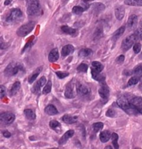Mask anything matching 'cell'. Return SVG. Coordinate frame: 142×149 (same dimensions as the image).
<instances>
[{"label":"cell","mask_w":142,"mask_h":149,"mask_svg":"<svg viewBox=\"0 0 142 149\" xmlns=\"http://www.w3.org/2000/svg\"><path fill=\"white\" fill-rule=\"evenodd\" d=\"M117 104L129 115H137L139 113L138 108L130 103V100L124 97L117 100Z\"/></svg>","instance_id":"obj_1"},{"label":"cell","mask_w":142,"mask_h":149,"mask_svg":"<svg viewBox=\"0 0 142 149\" xmlns=\"http://www.w3.org/2000/svg\"><path fill=\"white\" fill-rule=\"evenodd\" d=\"M24 67L21 63L12 62L7 66L4 71V74L6 76L10 77V76L17 75L19 73L24 72Z\"/></svg>","instance_id":"obj_2"},{"label":"cell","mask_w":142,"mask_h":149,"mask_svg":"<svg viewBox=\"0 0 142 149\" xmlns=\"http://www.w3.org/2000/svg\"><path fill=\"white\" fill-rule=\"evenodd\" d=\"M42 13V8L38 0H28L27 13L30 16H38Z\"/></svg>","instance_id":"obj_3"},{"label":"cell","mask_w":142,"mask_h":149,"mask_svg":"<svg viewBox=\"0 0 142 149\" xmlns=\"http://www.w3.org/2000/svg\"><path fill=\"white\" fill-rule=\"evenodd\" d=\"M78 82L72 80L70 83L66 85L65 90V96L67 99H73L78 94L77 92Z\"/></svg>","instance_id":"obj_4"},{"label":"cell","mask_w":142,"mask_h":149,"mask_svg":"<svg viewBox=\"0 0 142 149\" xmlns=\"http://www.w3.org/2000/svg\"><path fill=\"white\" fill-rule=\"evenodd\" d=\"M35 22L31 21L19 27L17 31V34L20 37H24L30 33L35 27Z\"/></svg>","instance_id":"obj_5"},{"label":"cell","mask_w":142,"mask_h":149,"mask_svg":"<svg viewBox=\"0 0 142 149\" xmlns=\"http://www.w3.org/2000/svg\"><path fill=\"white\" fill-rule=\"evenodd\" d=\"M23 17V13L19 8H13L10 11L6 18V22L8 23H15L19 22Z\"/></svg>","instance_id":"obj_6"},{"label":"cell","mask_w":142,"mask_h":149,"mask_svg":"<svg viewBox=\"0 0 142 149\" xmlns=\"http://www.w3.org/2000/svg\"><path fill=\"white\" fill-rule=\"evenodd\" d=\"M137 40V38L135 36V34H132V35L129 36L128 37L125 38L124 40H123V42H122L121 45V48L123 51H128L130 49L131 47H132L135 42Z\"/></svg>","instance_id":"obj_7"},{"label":"cell","mask_w":142,"mask_h":149,"mask_svg":"<svg viewBox=\"0 0 142 149\" xmlns=\"http://www.w3.org/2000/svg\"><path fill=\"white\" fill-rule=\"evenodd\" d=\"M15 119V114L9 112H3V113H1V115H0V120H1V121L6 125L11 124L14 121Z\"/></svg>","instance_id":"obj_8"},{"label":"cell","mask_w":142,"mask_h":149,"mask_svg":"<svg viewBox=\"0 0 142 149\" xmlns=\"http://www.w3.org/2000/svg\"><path fill=\"white\" fill-rule=\"evenodd\" d=\"M47 80L45 76H42L40 79L39 81H38L37 82L35 83V85H33V87L31 88V92L33 94H38L40 92V89L42 87H43L44 85L46 84Z\"/></svg>","instance_id":"obj_9"},{"label":"cell","mask_w":142,"mask_h":149,"mask_svg":"<svg viewBox=\"0 0 142 149\" xmlns=\"http://www.w3.org/2000/svg\"><path fill=\"white\" fill-rule=\"evenodd\" d=\"M77 92L78 94H79L81 97H87V96L90 95V89L87 86H86V85H83L81 84V83L78 82Z\"/></svg>","instance_id":"obj_10"},{"label":"cell","mask_w":142,"mask_h":149,"mask_svg":"<svg viewBox=\"0 0 142 149\" xmlns=\"http://www.w3.org/2000/svg\"><path fill=\"white\" fill-rule=\"evenodd\" d=\"M99 94L102 99H107L110 96V90L109 88L105 85V82L102 83V85L99 90Z\"/></svg>","instance_id":"obj_11"},{"label":"cell","mask_w":142,"mask_h":149,"mask_svg":"<svg viewBox=\"0 0 142 149\" xmlns=\"http://www.w3.org/2000/svg\"><path fill=\"white\" fill-rule=\"evenodd\" d=\"M138 22V18L136 15H131L128 18V22H127V26L130 30L134 29L136 26Z\"/></svg>","instance_id":"obj_12"},{"label":"cell","mask_w":142,"mask_h":149,"mask_svg":"<svg viewBox=\"0 0 142 149\" xmlns=\"http://www.w3.org/2000/svg\"><path fill=\"white\" fill-rule=\"evenodd\" d=\"M91 74H92V78L96 81H99V82L104 83L105 80V77L104 75L101 74V72H97V71H95L93 69H91Z\"/></svg>","instance_id":"obj_13"},{"label":"cell","mask_w":142,"mask_h":149,"mask_svg":"<svg viewBox=\"0 0 142 149\" xmlns=\"http://www.w3.org/2000/svg\"><path fill=\"white\" fill-rule=\"evenodd\" d=\"M74 134V130H68V131H67L64 134H63V137L60 139L59 144L60 145L64 144V143H66L67 141L69 140V139H70Z\"/></svg>","instance_id":"obj_14"},{"label":"cell","mask_w":142,"mask_h":149,"mask_svg":"<svg viewBox=\"0 0 142 149\" xmlns=\"http://www.w3.org/2000/svg\"><path fill=\"white\" fill-rule=\"evenodd\" d=\"M74 46L72 45H67L63 47V49H62V51H61V54L62 56L65 57V56H69L70 54L74 53Z\"/></svg>","instance_id":"obj_15"},{"label":"cell","mask_w":142,"mask_h":149,"mask_svg":"<svg viewBox=\"0 0 142 149\" xmlns=\"http://www.w3.org/2000/svg\"><path fill=\"white\" fill-rule=\"evenodd\" d=\"M58 58H59V53H58V49L55 48L51 51L49 54V61L51 63H54V62L58 61Z\"/></svg>","instance_id":"obj_16"},{"label":"cell","mask_w":142,"mask_h":149,"mask_svg":"<svg viewBox=\"0 0 142 149\" xmlns=\"http://www.w3.org/2000/svg\"><path fill=\"white\" fill-rule=\"evenodd\" d=\"M63 121L67 124H72L77 122L78 117H72V116L69 115V114H65L62 118Z\"/></svg>","instance_id":"obj_17"},{"label":"cell","mask_w":142,"mask_h":149,"mask_svg":"<svg viewBox=\"0 0 142 149\" xmlns=\"http://www.w3.org/2000/svg\"><path fill=\"white\" fill-rule=\"evenodd\" d=\"M45 112L48 114V115L53 116V115H56V114H58V111L57 108L54 106V105H49L45 108Z\"/></svg>","instance_id":"obj_18"},{"label":"cell","mask_w":142,"mask_h":149,"mask_svg":"<svg viewBox=\"0 0 142 149\" xmlns=\"http://www.w3.org/2000/svg\"><path fill=\"white\" fill-rule=\"evenodd\" d=\"M21 84L19 81H16L13 83V85H12L11 89H10V91H9V95L10 97H13V96L17 94V92L19 91V89H20Z\"/></svg>","instance_id":"obj_19"},{"label":"cell","mask_w":142,"mask_h":149,"mask_svg":"<svg viewBox=\"0 0 142 149\" xmlns=\"http://www.w3.org/2000/svg\"><path fill=\"white\" fill-rule=\"evenodd\" d=\"M125 15V8L123 6H119L115 9V16L118 20H121Z\"/></svg>","instance_id":"obj_20"},{"label":"cell","mask_w":142,"mask_h":149,"mask_svg":"<svg viewBox=\"0 0 142 149\" xmlns=\"http://www.w3.org/2000/svg\"><path fill=\"white\" fill-rule=\"evenodd\" d=\"M111 136H112V134L109 130H105V131L101 132L100 134V139H101V142L105 143L110 140Z\"/></svg>","instance_id":"obj_21"},{"label":"cell","mask_w":142,"mask_h":149,"mask_svg":"<svg viewBox=\"0 0 142 149\" xmlns=\"http://www.w3.org/2000/svg\"><path fill=\"white\" fill-rule=\"evenodd\" d=\"M42 70V67H38V68L36 69L33 73L31 74V76H29V83H33L34 81H36V79H37L38 76L40 74Z\"/></svg>","instance_id":"obj_22"},{"label":"cell","mask_w":142,"mask_h":149,"mask_svg":"<svg viewBox=\"0 0 142 149\" xmlns=\"http://www.w3.org/2000/svg\"><path fill=\"white\" fill-rule=\"evenodd\" d=\"M24 113L25 117L27 119L29 120H34L36 119V112L34 110H31V109H26L24 112Z\"/></svg>","instance_id":"obj_23"},{"label":"cell","mask_w":142,"mask_h":149,"mask_svg":"<svg viewBox=\"0 0 142 149\" xmlns=\"http://www.w3.org/2000/svg\"><path fill=\"white\" fill-rule=\"evenodd\" d=\"M124 3L128 6H142V0H125Z\"/></svg>","instance_id":"obj_24"},{"label":"cell","mask_w":142,"mask_h":149,"mask_svg":"<svg viewBox=\"0 0 142 149\" xmlns=\"http://www.w3.org/2000/svg\"><path fill=\"white\" fill-rule=\"evenodd\" d=\"M92 50L88 48H85V49H82L79 52V55L80 57L81 58H85V57H88V56H91L92 54Z\"/></svg>","instance_id":"obj_25"},{"label":"cell","mask_w":142,"mask_h":149,"mask_svg":"<svg viewBox=\"0 0 142 149\" xmlns=\"http://www.w3.org/2000/svg\"><path fill=\"white\" fill-rule=\"evenodd\" d=\"M125 27L124 26L120 27L119 29L116 30V31L114 32V33L113 34V37H112L114 40H116L117 39H119V38L123 35V33L125 31Z\"/></svg>","instance_id":"obj_26"},{"label":"cell","mask_w":142,"mask_h":149,"mask_svg":"<svg viewBox=\"0 0 142 149\" xmlns=\"http://www.w3.org/2000/svg\"><path fill=\"white\" fill-rule=\"evenodd\" d=\"M103 68H104L103 65H102L101 63H99V62H98V61L92 62V68L91 69H93V70H94L95 71H97V72H101L102 70H103Z\"/></svg>","instance_id":"obj_27"},{"label":"cell","mask_w":142,"mask_h":149,"mask_svg":"<svg viewBox=\"0 0 142 149\" xmlns=\"http://www.w3.org/2000/svg\"><path fill=\"white\" fill-rule=\"evenodd\" d=\"M61 30L63 31L65 33L69 34V35L73 36L74 34L76 33V30L74 29L71 28V27L68 26H63L61 27Z\"/></svg>","instance_id":"obj_28"},{"label":"cell","mask_w":142,"mask_h":149,"mask_svg":"<svg viewBox=\"0 0 142 149\" xmlns=\"http://www.w3.org/2000/svg\"><path fill=\"white\" fill-rule=\"evenodd\" d=\"M49 126L53 129V130H56V131L58 132V131H60L61 129V124H60V123L58 122V121H56V120H53V121H50Z\"/></svg>","instance_id":"obj_29"},{"label":"cell","mask_w":142,"mask_h":149,"mask_svg":"<svg viewBox=\"0 0 142 149\" xmlns=\"http://www.w3.org/2000/svg\"><path fill=\"white\" fill-rule=\"evenodd\" d=\"M130 103L132 105H134V106H136V108L140 107L139 105H141L142 103V98L141 97H133L130 100Z\"/></svg>","instance_id":"obj_30"},{"label":"cell","mask_w":142,"mask_h":149,"mask_svg":"<svg viewBox=\"0 0 142 149\" xmlns=\"http://www.w3.org/2000/svg\"><path fill=\"white\" fill-rule=\"evenodd\" d=\"M140 78L138 77V76H133L130 78V80L128 81V84H127V86H132V85H134L136 84H137L139 83V81H140Z\"/></svg>","instance_id":"obj_31"},{"label":"cell","mask_w":142,"mask_h":149,"mask_svg":"<svg viewBox=\"0 0 142 149\" xmlns=\"http://www.w3.org/2000/svg\"><path fill=\"white\" fill-rule=\"evenodd\" d=\"M132 74L133 76H136L139 77L140 79L142 78V65H139L134 68V70L132 71Z\"/></svg>","instance_id":"obj_32"},{"label":"cell","mask_w":142,"mask_h":149,"mask_svg":"<svg viewBox=\"0 0 142 149\" xmlns=\"http://www.w3.org/2000/svg\"><path fill=\"white\" fill-rule=\"evenodd\" d=\"M111 139H112V143H113V146L114 148H119V144H118V139H119V136L116 133H112V136H111Z\"/></svg>","instance_id":"obj_33"},{"label":"cell","mask_w":142,"mask_h":149,"mask_svg":"<svg viewBox=\"0 0 142 149\" xmlns=\"http://www.w3.org/2000/svg\"><path fill=\"white\" fill-rule=\"evenodd\" d=\"M103 128V123L101 122H97L93 124L92 128L95 132H98L100 130H101Z\"/></svg>","instance_id":"obj_34"},{"label":"cell","mask_w":142,"mask_h":149,"mask_svg":"<svg viewBox=\"0 0 142 149\" xmlns=\"http://www.w3.org/2000/svg\"><path fill=\"white\" fill-rule=\"evenodd\" d=\"M85 10V8H83V7L76 6L72 8V12L74 13V14H76V15H81V14H82V13Z\"/></svg>","instance_id":"obj_35"},{"label":"cell","mask_w":142,"mask_h":149,"mask_svg":"<svg viewBox=\"0 0 142 149\" xmlns=\"http://www.w3.org/2000/svg\"><path fill=\"white\" fill-rule=\"evenodd\" d=\"M52 81H49L48 83H47L46 85H45V87L43 89V94H47L50 93L51 91H52Z\"/></svg>","instance_id":"obj_36"},{"label":"cell","mask_w":142,"mask_h":149,"mask_svg":"<svg viewBox=\"0 0 142 149\" xmlns=\"http://www.w3.org/2000/svg\"><path fill=\"white\" fill-rule=\"evenodd\" d=\"M87 70H88V65L85 64V63H81L77 67V71L79 72H84V73H85V72H87Z\"/></svg>","instance_id":"obj_37"},{"label":"cell","mask_w":142,"mask_h":149,"mask_svg":"<svg viewBox=\"0 0 142 149\" xmlns=\"http://www.w3.org/2000/svg\"><path fill=\"white\" fill-rule=\"evenodd\" d=\"M93 6H94V9L95 10H97L98 12L99 11H101V10H104L105 8V6L103 4H102L101 3H96L95 4L93 5Z\"/></svg>","instance_id":"obj_38"},{"label":"cell","mask_w":142,"mask_h":149,"mask_svg":"<svg viewBox=\"0 0 142 149\" xmlns=\"http://www.w3.org/2000/svg\"><path fill=\"white\" fill-rule=\"evenodd\" d=\"M56 74L58 77L61 79H65V78L67 77V76H69V74H70L69 73H67V72H57Z\"/></svg>","instance_id":"obj_39"},{"label":"cell","mask_w":142,"mask_h":149,"mask_svg":"<svg viewBox=\"0 0 142 149\" xmlns=\"http://www.w3.org/2000/svg\"><path fill=\"white\" fill-rule=\"evenodd\" d=\"M141 49V45L140 43L137 42V43H135L133 47V50H134V52L135 53V54H139L140 52V51Z\"/></svg>","instance_id":"obj_40"},{"label":"cell","mask_w":142,"mask_h":149,"mask_svg":"<svg viewBox=\"0 0 142 149\" xmlns=\"http://www.w3.org/2000/svg\"><path fill=\"white\" fill-rule=\"evenodd\" d=\"M134 34L137 38V40H142V26L136 31Z\"/></svg>","instance_id":"obj_41"},{"label":"cell","mask_w":142,"mask_h":149,"mask_svg":"<svg viewBox=\"0 0 142 149\" xmlns=\"http://www.w3.org/2000/svg\"><path fill=\"white\" fill-rule=\"evenodd\" d=\"M106 116L108 117H114L116 116V112L113 109L110 108L106 112Z\"/></svg>","instance_id":"obj_42"},{"label":"cell","mask_w":142,"mask_h":149,"mask_svg":"<svg viewBox=\"0 0 142 149\" xmlns=\"http://www.w3.org/2000/svg\"><path fill=\"white\" fill-rule=\"evenodd\" d=\"M6 88H4L3 85H1V86H0V97L2 99V98L6 95Z\"/></svg>","instance_id":"obj_43"},{"label":"cell","mask_w":142,"mask_h":149,"mask_svg":"<svg viewBox=\"0 0 142 149\" xmlns=\"http://www.w3.org/2000/svg\"><path fill=\"white\" fill-rule=\"evenodd\" d=\"M124 60H125L124 56L121 55V56H119L117 58H116V62L118 63V64H122V63L124 62Z\"/></svg>","instance_id":"obj_44"},{"label":"cell","mask_w":142,"mask_h":149,"mask_svg":"<svg viewBox=\"0 0 142 149\" xmlns=\"http://www.w3.org/2000/svg\"><path fill=\"white\" fill-rule=\"evenodd\" d=\"M2 134H3V135L6 138H9L10 136H11V134H10V132L8 131V130H4V131H3Z\"/></svg>","instance_id":"obj_45"},{"label":"cell","mask_w":142,"mask_h":149,"mask_svg":"<svg viewBox=\"0 0 142 149\" xmlns=\"http://www.w3.org/2000/svg\"><path fill=\"white\" fill-rule=\"evenodd\" d=\"M139 90L141 91V92H142V81L141 83H140V84L139 85Z\"/></svg>","instance_id":"obj_46"},{"label":"cell","mask_w":142,"mask_h":149,"mask_svg":"<svg viewBox=\"0 0 142 149\" xmlns=\"http://www.w3.org/2000/svg\"><path fill=\"white\" fill-rule=\"evenodd\" d=\"M94 1V0H83V1L84 3H88L90 2V1Z\"/></svg>","instance_id":"obj_47"},{"label":"cell","mask_w":142,"mask_h":149,"mask_svg":"<svg viewBox=\"0 0 142 149\" xmlns=\"http://www.w3.org/2000/svg\"><path fill=\"white\" fill-rule=\"evenodd\" d=\"M10 3V0H6V1H5L4 4H5V5H8Z\"/></svg>","instance_id":"obj_48"},{"label":"cell","mask_w":142,"mask_h":149,"mask_svg":"<svg viewBox=\"0 0 142 149\" xmlns=\"http://www.w3.org/2000/svg\"><path fill=\"white\" fill-rule=\"evenodd\" d=\"M138 110H139V113H141L142 114V108H141V107H138Z\"/></svg>","instance_id":"obj_49"},{"label":"cell","mask_w":142,"mask_h":149,"mask_svg":"<svg viewBox=\"0 0 142 149\" xmlns=\"http://www.w3.org/2000/svg\"><path fill=\"white\" fill-rule=\"evenodd\" d=\"M105 148H112V147H110V146H107Z\"/></svg>","instance_id":"obj_50"},{"label":"cell","mask_w":142,"mask_h":149,"mask_svg":"<svg viewBox=\"0 0 142 149\" xmlns=\"http://www.w3.org/2000/svg\"><path fill=\"white\" fill-rule=\"evenodd\" d=\"M141 58H142V52H141Z\"/></svg>","instance_id":"obj_51"}]
</instances>
